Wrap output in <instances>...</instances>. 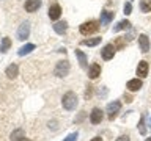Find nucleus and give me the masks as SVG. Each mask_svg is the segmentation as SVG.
<instances>
[{"label":"nucleus","mask_w":151,"mask_h":141,"mask_svg":"<svg viewBox=\"0 0 151 141\" xmlns=\"http://www.w3.org/2000/svg\"><path fill=\"white\" fill-rule=\"evenodd\" d=\"M41 0H25V5H24V8H25L27 13H35L38 9L41 8Z\"/></svg>","instance_id":"nucleus-9"},{"label":"nucleus","mask_w":151,"mask_h":141,"mask_svg":"<svg viewBox=\"0 0 151 141\" xmlns=\"http://www.w3.org/2000/svg\"><path fill=\"white\" fill-rule=\"evenodd\" d=\"M116 141H131V140H129V136H127V135H121V136H118V138H116Z\"/></svg>","instance_id":"nucleus-28"},{"label":"nucleus","mask_w":151,"mask_h":141,"mask_svg":"<svg viewBox=\"0 0 151 141\" xmlns=\"http://www.w3.org/2000/svg\"><path fill=\"white\" fill-rule=\"evenodd\" d=\"M99 75H101V66H99L98 63H93L88 69V77L91 80H94V78H98Z\"/></svg>","instance_id":"nucleus-13"},{"label":"nucleus","mask_w":151,"mask_h":141,"mask_svg":"<svg viewBox=\"0 0 151 141\" xmlns=\"http://www.w3.org/2000/svg\"><path fill=\"white\" fill-rule=\"evenodd\" d=\"M24 138V130L22 129H16L11 133V141H21Z\"/></svg>","instance_id":"nucleus-22"},{"label":"nucleus","mask_w":151,"mask_h":141,"mask_svg":"<svg viewBox=\"0 0 151 141\" xmlns=\"http://www.w3.org/2000/svg\"><path fill=\"white\" fill-rule=\"evenodd\" d=\"M98 30H99V22H96V21H88V22H83L82 25L79 27L80 35H83V36L93 35V33H96Z\"/></svg>","instance_id":"nucleus-2"},{"label":"nucleus","mask_w":151,"mask_h":141,"mask_svg":"<svg viewBox=\"0 0 151 141\" xmlns=\"http://www.w3.org/2000/svg\"><path fill=\"white\" fill-rule=\"evenodd\" d=\"M148 69H150V66L146 61H140L139 66H137V75H139L140 78H145L146 75H148Z\"/></svg>","instance_id":"nucleus-12"},{"label":"nucleus","mask_w":151,"mask_h":141,"mask_svg":"<svg viewBox=\"0 0 151 141\" xmlns=\"http://www.w3.org/2000/svg\"><path fill=\"white\" fill-rule=\"evenodd\" d=\"M124 44H126L124 38H116V41H115V44H113V46H115V49H123Z\"/></svg>","instance_id":"nucleus-24"},{"label":"nucleus","mask_w":151,"mask_h":141,"mask_svg":"<svg viewBox=\"0 0 151 141\" xmlns=\"http://www.w3.org/2000/svg\"><path fill=\"white\" fill-rule=\"evenodd\" d=\"M69 69H71V66H69V61L68 60H63V61H58L55 66V75L57 77H66V75L69 74Z\"/></svg>","instance_id":"nucleus-3"},{"label":"nucleus","mask_w":151,"mask_h":141,"mask_svg":"<svg viewBox=\"0 0 151 141\" xmlns=\"http://www.w3.org/2000/svg\"><path fill=\"white\" fill-rule=\"evenodd\" d=\"M91 91H93V86H90V85H88V86H87V91H85V97H90V96H91Z\"/></svg>","instance_id":"nucleus-27"},{"label":"nucleus","mask_w":151,"mask_h":141,"mask_svg":"<svg viewBox=\"0 0 151 141\" xmlns=\"http://www.w3.org/2000/svg\"><path fill=\"white\" fill-rule=\"evenodd\" d=\"M127 28H131V22L129 21H121V22H118L115 27H113V31H120V30H127Z\"/></svg>","instance_id":"nucleus-19"},{"label":"nucleus","mask_w":151,"mask_h":141,"mask_svg":"<svg viewBox=\"0 0 151 141\" xmlns=\"http://www.w3.org/2000/svg\"><path fill=\"white\" fill-rule=\"evenodd\" d=\"M102 119H104V111L101 108H93L91 113H90V122L94 125H98L102 122Z\"/></svg>","instance_id":"nucleus-5"},{"label":"nucleus","mask_w":151,"mask_h":141,"mask_svg":"<svg viewBox=\"0 0 151 141\" xmlns=\"http://www.w3.org/2000/svg\"><path fill=\"white\" fill-rule=\"evenodd\" d=\"M77 136H79V133L76 132V133H71V135L68 136V138L65 140V141H76V140H77Z\"/></svg>","instance_id":"nucleus-26"},{"label":"nucleus","mask_w":151,"mask_h":141,"mask_svg":"<svg viewBox=\"0 0 151 141\" xmlns=\"http://www.w3.org/2000/svg\"><path fill=\"white\" fill-rule=\"evenodd\" d=\"M77 103H79V99H77V96H76V93H73V91H68L63 96V99H61V105H63V108L68 110V111L76 110Z\"/></svg>","instance_id":"nucleus-1"},{"label":"nucleus","mask_w":151,"mask_h":141,"mask_svg":"<svg viewBox=\"0 0 151 141\" xmlns=\"http://www.w3.org/2000/svg\"><path fill=\"white\" fill-rule=\"evenodd\" d=\"M102 38H88V39H83L80 44L82 46H88V47H94V46H98L99 42H101Z\"/></svg>","instance_id":"nucleus-17"},{"label":"nucleus","mask_w":151,"mask_h":141,"mask_svg":"<svg viewBox=\"0 0 151 141\" xmlns=\"http://www.w3.org/2000/svg\"><path fill=\"white\" fill-rule=\"evenodd\" d=\"M140 9H142V13H150L151 11V0H140Z\"/></svg>","instance_id":"nucleus-21"},{"label":"nucleus","mask_w":151,"mask_h":141,"mask_svg":"<svg viewBox=\"0 0 151 141\" xmlns=\"http://www.w3.org/2000/svg\"><path fill=\"white\" fill-rule=\"evenodd\" d=\"M143 86V82L137 77V78H131L129 82L126 83V88H127V91H131V93H135V91H139V89Z\"/></svg>","instance_id":"nucleus-8"},{"label":"nucleus","mask_w":151,"mask_h":141,"mask_svg":"<svg viewBox=\"0 0 151 141\" xmlns=\"http://www.w3.org/2000/svg\"><path fill=\"white\" fill-rule=\"evenodd\" d=\"M140 133H142V135L146 133V130H145V127H143V118L140 119Z\"/></svg>","instance_id":"nucleus-29"},{"label":"nucleus","mask_w":151,"mask_h":141,"mask_svg":"<svg viewBox=\"0 0 151 141\" xmlns=\"http://www.w3.org/2000/svg\"><path fill=\"white\" fill-rule=\"evenodd\" d=\"M28 35H30V22H22L19 30H17V39L24 41L28 38Z\"/></svg>","instance_id":"nucleus-6"},{"label":"nucleus","mask_w":151,"mask_h":141,"mask_svg":"<svg viewBox=\"0 0 151 141\" xmlns=\"http://www.w3.org/2000/svg\"><path fill=\"white\" fill-rule=\"evenodd\" d=\"M139 46H140V50L143 52V53H146V52L150 50V39L146 35H140L139 36Z\"/></svg>","instance_id":"nucleus-14"},{"label":"nucleus","mask_w":151,"mask_h":141,"mask_svg":"<svg viewBox=\"0 0 151 141\" xmlns=\"http://www.w3.org/2000/svg\"><path fill=\"white\" fill-rule=\"evenodd\" d=\"M145 141H151V138H146V140H145Z\"/></svg>","instance_id":"nucleus-33"},{"label":"nucleus","mask_w":151,"mask_h":141,"mask_svg":"<svg viewBox=\"0 0 151 141\" xmlns=\"http://www.w3.org/2000/svg\"><path fill=\"white\" fill-rule=\"evenodd\" d=\"M9 47H11V41H9V38H3L2 39V44H0V52L2 53H5Z\"/></svg>","instance_id":"nucleus-23"},{"label":"nucleus","mask_w":151,"mask_h":141,"mask_svg":"<svg viewBox=\"0 0 151 141\" xmlns=\"http://www.w3.org/2000/svg\"><path fill=\"white\" fill-rule=\"evenodd\" d=\"M113 16H115V13H113V11L102 9V11H101V24H102V25H109V24L112 22Z\"/></svg>","instance_id":"nucleus-11"},{"label":"nucleus","mask_w":151,"mask_h":141,"mask_svg":"<svg viewBox=\"0 0 151 141\" xmlns=\"http://www.w3.org/2000/svg\"><path fill=\"white\" fill-rule=\"evenodd\" d=\"M126 102H132V97L131 96H126Z\"/></svg>","instance_id":"nucleus-31"},{"label":"nucleus","mask_w":151,"mask_h":141,"mask_svg":"<svg viewBox=\"0 0 151 141\" xmlns=\"http://www.w3.org/2000/svg\"><path fill=\"white\" fill-rule=\"evenodd\" d=\"M52 27H54V31H55V33H58V35H65L66 30H68V22H66V21H63V22H55Z\"/></svg>","instance_id":"nucleus-15"},{"label":"nucleus","mask_w":151,"mask_h":141,"mask_svg":"<svg viewBox=\"0 0 151 141\" xmlns=\"http://www.w3.org/2000/svg\"><path fill=\"white\" fill-rule=\"evenodd\" d=\"M120 108H121V102L120 100H113L107 105V118L110 121H113L115 118L118 116V113H120Z\"/></svg>","instance_id":"nucleus-4"},{"label":"nucleus","mask_w":151,"mask_h":141,"mask_svg":"<svg viewBox=\"0 0 151 141\" xmlns=\"http://www.w3.org/2000/svg\"><path fill=\"white\" fill-rule=\"evenodd\" d=\"M17 72H19V68H17V64H9L6 70H5V75H6L8 78H16L17 77Z\"/></svg>","instance_id":"nucleus-16"},{"label":"nucleus","mask_w":151,"mask_h":141,"mask_svg":"<svg viewBox=\"0 0 151 141\" xmlns=\"http://www.w3.org/2000/svg\"><path fill=\"white\" fill-rule=\"evenodd\" d=\"M76 56L79 58V63H80V66H82V68H87V63H88L87 55H85L82 50H76Z\"/></svg>","instance_id":"nucleus-20"},{"label":"nucleus","mask_w":151,"mask_h":141,"mask_svg":"<svg viewBox=\"0 0 151 141\" xmlns=\"http://www.w3.org/2000/svg\"><path fill=\"white\" fill-rule=\"evenodd\" d=\"M115 46L113 44H107V46H104L102 47V50H101V56H102V60H106V61H109V60H112L113 58V55H115Z\"/></svg>","instance_id":"nucleus-7"},{"label":"nucleus","mask_w":151,"mask_h":141,"mask_svg":"<svg viewBox=\"0 0 151 141\" xmlns=\"http://www.w3.org/2000/svg\"><path fill=\"white\" fill-rule=\"evenodd\" d=\"M91 141H102V138H99V136H94V138Z\"/></svg>","instance_id":"nucleus-30"},{"label":"nucleus","mask_w":151,"mask_h":141,"mask_svg":"<svg viewBox=\"0 0 151 141\" xmlns=\"http://www.w3.org/2000/svg\"><path fill=\"white\" fill-rule=\"evenodd\" d=\"M61 16V8H60V5H50V8H49V17H50V21H58Z\"/></svg>","instance_id":"nucleus-10"},{"label":"nucleus","mask_w":151,"mask_h":141,"mask_svg":"<svg viewBox=\"0 0 151 141\" xmlns=\"http://www.w3.org/2000/svg\"><path fill=\"white\" fill-rule=\"evenodd\" d=\"M32 50H35V44H25L24 47H21L19 49V52H17V55L19 56H24V55H28Z\"/></svg>","instance_id":"nucleus-18"},{"label":"nucleus","mask_w":151,"mask_h":141,"mask_svg":"<svg viewBox=\"0 0 151 141\" xmlns=\"http://www.w3.org/2000/svg\"><path fill=\"white\" fill-rule=\"evenodd\" d=\"M21 141H30V140H25V138H22V140H21Z\"/></svg>","instance_id":"nucleus-32"},{"label":"nucleus","mask_w":151,"mask_h":141,"mask_svg":"<svg viewBox=\"0 0 151 141\" xmlns=\"http://www.w3.org/2000/svg\"><path fill=\"white\" fill-rule=\"evenodd\" d=\"M131 13H132V5H131V2H127V3H124V14L127 16Z\"/></svg>","instance_id":"nucleus-25"}]
</instances>
